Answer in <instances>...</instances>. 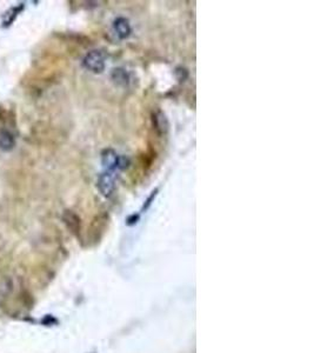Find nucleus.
Returning a JSON list of instances; mask_svg holds the SVG:
<instances>
[{
    "label": "nucleus",
    "mask_w": 314,
    "mask_h": 353,
    "mask_svg": "<svg viewBox=\"0 0 314 353\" xmlns=\"http://www.w3.org/2000/svg\"><path fill=\"white\" fill-rule=\"evenodd\" d=\"M83 65L85 68L90 69L94 73H101L105 68V55L101 51H91L90 53L86 54V57L83 60Z\"/></svg>",
    "instance_id": "nucleus-1"
},
{
    "label": "nucleus",
    "mask_w": 314,
    "mask_h": 353,
    "mask_svg": "<svg viewBox=\"0 0 314 353\" xmlns=\"http://www.w3.org/2000/svg\"><path fill=\"white\" fill-rule=\"evenodd\" d=\"M98 188L105 197H110L115 190V176L110 172H105L98 179Z\"/></svg>",
    "instance_id": "nucleus-2"
},
{
    "label": "nucleus",
    "mask_w": 314,
    "mask_h": 353,
    "mask_svg": "<svg viewBox=\"0 0 314 353\" xmlns=\"http://www.w3.org/2000/svg\"><path fill=\"white\" fill-rule=\"evenodd\" d=\"M16 146V138L10 131H0V150L4 152L12 151Z\"/></svg>",
    "instance_id": "nucleus-3"
},
{
    "label": "nucleus",
    "mask_w": 314,
    "mask_h": 353,
    "mask_svg": "<svg viewBox=\"0 0 314 353\" xmlns=\"http://www.w3.org/2000/svg\"><path fill=\"white\" fill-rule=\"evenodd\" d=\"M101 161H102V165H104L105 168H107V169L118 168L119 157L116 155V153L113 151V150H111V149L105 150L101 154Z\"/></svg>",
    "instance_id": "nucleus-4"
},
{
    "label": "nucleus",
    "mask_w": 314,
    "mask_h": 353,
    "mask_svg": "<svg viewBox=\"0 0 314 353\" xmlns=\"http://www.w3.org/2000/svg\"><path fill=\"white\" fill-rule=\"evenodd\" d=\"M115 30L120 39H126L131 34V25L126 18H118L115 21Z\"/></svg>",
    "instance_id": "nucleus-5"
},
{
    "label": "nucleus",
    "mask_w": 314,
    "mask_h": 353,
    "mask_svg": "<svg viewBox=\"0 0 314 353\" xmlns=\"http://www.w3.org/2000/svg\"><path fill=\"white\" fill-rule=\"evenodd\" d=\"M64 223L67 225V227L73 233H78L80 231V219L76 213L72 211H65L63 216Z\"/></svg>",
    "instance_id": "nucleus-6"
},
{
    "label": "nucleus",
    "mask_w": 314,
    "mask_h": 353,
    "mask_svg": "<svg viewBox=\"0 0 314 353\" xmlns=\"http://www.w3.org/2000/svg\"><path fill=\"white\" fill-rule=\"evenodd\" d=\"M24 10V4H20V6H16L12 7L11 10L7 11V13L4 17V27H8L12 25L13 21L16 20L17 17H18L19 13Z\"/></svg>",
    "instance_id": "nucleus-7"
},
{
    "label": "nucleus",
    "mask_w": 314,
    "mask_h": 353,
    "mask_svg": "<svg viewBox=\"0 0 314 353\" xmlns=\"http://www.w3.org/2000/svg\"><path fill=\"white\" fill-rule=\"evenodd\" d=\"M154 121H155V129L158 130V132L160 133H165L166 131H167V127H168V124H167V119H166V117L164 113H157V115L154 116Z\"/></svg>",
    "instance_id": "nucleus-8"
},
{
    "label": "nucleus",
    "mask_w": 314,
    "mask_h": 353,
    "mask_svg": "<svg viewBox=\"0 0 314 353\" xmlns=\"http://www.w3.org/2000/svg\"><path fill=\"white\" fill-rule=\"evenodd\" d=\"M112 79L118 85H127V83H129V74L123 68H116L112 73Z\"/></svg>",
    "instance_id": "nucleus-9"
},
{
    "label": "nucleus",
    "mask_w": 314,
    "mask_h": 353,
    "mask_svg": "<svg viewBox=\"0 0 314 353\" xmlns=\"http://www.w3.org/2000/svg\"><path fill=\"white\" fill-rule=\"evenodd\" d=\"M157 192H158V190H155V191H154V192H152V194H151V197H149V199H147V202H146V206H144V208H147V207H149V205H151V202H152V200H153V199H154V197H155V196H157Z\"/></svg>",
    "instance_id": "nucleus-10"
}]
</instances>
